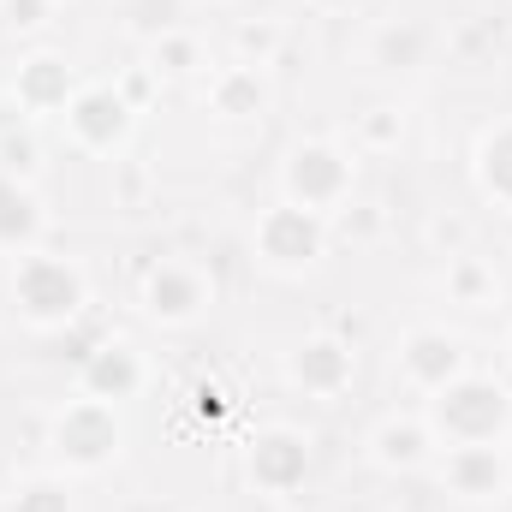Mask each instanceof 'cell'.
<instances>
[{"label": "cell", "instance_id": "cell-1", "mask_svg": "<svg viewBox=\"0 0 512 512\" xmlns=\"http://www.w3.org/2000/svg\"><path fill=\"white\" fill-rule=\"evenodd\" d=\"M423 423H429V435H435L441 447L507 441V429H512V393H507V382H495V376L465 370L459 382H447V387H435V393H429Z\"/></svg>", "mask_w": 512, "mask_h": 512}, {"label": "cell", "instance_id": "cell-2", "mask_svg": "<svg viewBox=\"0 0 512 512\" xmlns=\"http://www.w3.org/2000/svg\"><path fill=\"white\" fill-rule=\"evenodd\" d=\"M12 304L18 316L36 328V334H54V328H72L90 304V280L78 262L48 251H24L12 268Z\"/></svg>", "mask_w": 512, "mask_h": 512}, {"label": "cell", "instance_id": "cell-3", "mask_svg": "<svg viewBox=\"0 0 512 512\" xmlns=\"http://www.w3.org/2000/svg\"><path fill=\"white\" fill-rule=\"evenodd\" d=\"M48 447H54V459H60L66 471L96 477V471H108V465L126 453V417H120V405L78 393V399H66V405L54 411Z\"/></svg>", "mask_w": 512, "mask_h": 512}, {"label": "cell", "instance_id": "cell-4", "mask_svg": "<svg viewBox=\"0 0 512 512\" xmlns=\"http://www.w3.org/2000/svg\"><path fill=\"white\" fill-rule=\"evenodd\" d=\"M251 251H256V262L274 268V274H304V268H316L322 251H328V215L298 209V203L280 197L274 209L256 215Z\"/></svg>", "mask_w": 512, "mask_h": 512}, {"label": "cell", "instance_id": "cell-5", "mask_svg": "<svg viewBox=\"0 0 512 512\" xmlns=\"http://www.w3.org/2000/svg\"><path fill=\"white\" fill-rule=\"evenodd\" d=\"M280 191H286V203H298V209L334 215V209H346V197H352V155H346L340 143H322V137L292 143V155H286V167H280Z\"/></svg>", "mask_w": 512, "mask_h": 512}, {"label": "cell", "instance_id": "cell-6", "mask_svg": "<svg viewBox=\"0 0 512 512\" xmlns=\"http://www.w3.org/2000/svg\"><path fill=\"white\" fill-rule=\"evenodd\" d=\"M60 120H66V137H72L84 155H120L131 126H137V108L120 96V84H84V90L66 102Z\"/></svg>", "mask_w": 512, "mask_h": 512}, {"label": "cell", "instance_id": "cell-7", "mask_svg": "<svg viewBox=\"0 0 512 512\" xmlns=\"http://www.w3.org/2000/svg\"><path fill=\"white\" fill-rule=\"evenodd\" d=\"M441 489L465 507H501L512 495V459L501 441H477V447H447L441 459Z\"/></svg>", "mask_w": 512, "mask_h": 512}, {"label": "cell", "instance_id": "cell-8", "mask_svg": "<svg viewBox=\"0 0 512 512\" xmlns=\"http://www.w3.org/2000/svg\"><path fill=\"white\" fill-rule=\"evenodd\" d=\"M245 477H251L256 495H274V501L298 495L310 483V441L298 429H286V423L256 429L251 447H245Z\"/></svg>", "mask_w": 512, "mask_h": 512}, {"label": "cell", "instance_id": "cell-9", "mask_svg": "<svg viewBox=\"0 0 512 512\" xmlns=\"http://www.w3.org/2000/svg\"><path fill=\"white\" fill-rule=\"evenodd\" d=\"M209 280L191 268V262H155L143 274V316L155 328H191L203 310H209Z\"/></svg>", "mask_w": 512, "mask_h": 512}, {"label": "cell", "instance_id": "cell-10", "mask_svg": "<svg viewBox=\"0 0 512 512\" xmlns=\"http://www.w3.org/2000/svg\"><path fill=\"white\" fill-rule=\"evenodd\" d=\"M352 376H358V358H352V340H340V334H310L286 358V382L310 399H340Z\"/></svg>", "mask_w": 512, "mask_h": 512}, {"label": "cell", "instance_id": "cell-11", "mask_svg": "<svg viewBox=\"0 0 512 512\" xmlns=\"http://www.w3.org/2000/svg\"><path fill=\"white\" fill-rule=\"evenodd\" d=\"M399 370H405L411 387L435 393V387L459 382V376L471 370V352H465V340L447 334V328H411V334L399 340Z\"/></svg>", "mask_w": 512, "mask_h": 512}, {"label": "cell", "instance_id": "cell-12", "mask_svg": "<svg viewBox=\"0 0 512 512\" xmlns=\"http://www.w3.org/2000/svg\"><path fill=\"white\" fill-rule=\"evenodd\" d=\"M78 90H84V84H78L72 60H66V54L36 48V54H24V60H18L12 108H18V114H66V102H72Z\"/></svg>", "mask_w": 512, "mask_h": 512}, {"label": "cell", "instance_id": "cell-13", "mask_svg": "<svg viewBox=\"0 0 512 512\" xmlns=\"http://www.w3.org/2000/svg\"><path fill=\"white\" fill-rule=\"evenodd\" d=\"M143 382H149V364H143V352H137L131 340H102V346H90L84 364H78V387H84L90 399H108V405L137 399Z\"/></svg>", "mask_w": 512, "mask_h": 512}, {"label": "cell", "instance_id": "cell-14", "mask_svg": "<svg viewBox=\"0 0 512 512\" xmlns=\"http://www.w3.org/2000/svg\"><path fill=\"white\" fill-rule=\"evenodd\" d=\"M370 459H376L382 471H393V477L423 471V465L435 459V435H429L423 417H382V423L370 429Z\"/></svg>", "mask_w": 512, "mask_h": 512}, {"label": "cell", "instance_id": "cell-15", "mask_svg": "<svg viewBox=\"0 0 512 512\" xmlns=\"http://www.w3.org/2000/svg\"><path fill=\"white\" fill-rule=\"evenodd\" d=\"M42 233H48V215H42V197L30 191V179L0 173V251H36Z\"/></svg>", "mask_w": 512, "mask_h": 512}, {"label": "cell", "instance_id": "cell-16", "mask_svg": "<svg viewBox=\"0 0 512 512\" xmlns=\"http://www.w3.org/2000/svg\"><path fill=\"white\" fill-rule=\"evenodd\" d=\"M209 108L221 114V120H262L268 114V78H262V66H221L215 78H209Z\"/></svg>", "mask_w": 512, "mask_h": 512}, {"label": "cell", "instance_id": "cell-17", "mask_svg": "<svg viewBox=\"0 0 512 512\" xmlns=\"http://www.w3.org/2000/svg\"><path fill=\"white\" fill-rule=\"evenodd\" d=\"M429 48H435V36L417 18H387L370 36V66L376 72H417V66H429Z\"/></svg>", "mask_w": 512, "mask_h": 512}, {"label": "cell", "instance_id": "cell-18", "mask_svg": "<svg viewBox=\"0 0 512 512\" xmlns=\"http://www.w3.org/2000/svg\"><path fill=\"white\" fill-rule=\"evenodd\" d=\"M471 173H477V191L512 215V120H501V126H489L477 137Z\"/></svg>", "mask_w": 512, "mask_h": 512}, {"label": "cell", "instance_id": "cell-19", "mask_svg": "<svg viewBox=\"0 0 512 512\" xmlns=\"http://www.w3.org/2000/svg\"><path fill=\"white\" fill-rule=\"evenodd\" d=\"M441 286H447V298L465 304V310H489V304H501V274H495L483 256H453L447 274H441Z\"/></svg>", "mask_w": 512, "mask_h": 512}, {"label": "cell", "instance_id": "cell-20", "mask_svg": "<svg viewBox=\"0 0 512 512\" xmlns=\"http://www.w3.org/2000/svg\"><path fill=\"white\" fill-rule=\"evenodd\" d=\"M120 18H126V30L137 42H161L185 24V0H126Z\"/></svg>", "mask_w": 512, "mask_h": 512}, {"label": "cell", "instance_id": "cell-21", "mask_svg": "<svg viewBox=\"0 0 512 512\" xmlns=\"http://www.w3.org/2000/svg\"><path fill=\"white\" fill-rule=\"evenodd\" d=\"M149 72H155V78H185V72H197V42H191L185 30L149 42Z\"/></svg>", "mask_w": 512, "mask_h": 512}, {"label": "cell", "instance_id": "cell-22", "mask_svg": "<svg viewBox=\"0 0 512 512\" xmlns=\"http://www.w3.org/2000/svg\"><path fill=\"white\" fill-rule=\"evenodd\" d=\"M6 512H72V489L60 477H30V483H18Z\"/></svg>", "mask_w": 512, "mask_h": 512}, {"label": "cell", "instance_id": "cell-23", "mask_svg": "<svg viewBox=\"0 0 512 512\" xmlns=\"http://www.w3.org/2000/svg\"><path fill=\"white\" fill-rule=\"evenodd\" d=\"M399 137H405V114H399V108H370V114H358V143H364V149L387 155V149H399Z\"/></svg>", "mask_w": 512, "mask_h": 512}, {"label": "cell", "instance_id": "cell-24", "mask_svg": "<svg viewBox=\"0 0 512 512\" xmlns=\"http://www.w3.org/2000/svg\"><path fill=\"white\" fill-rule=\"evenodd\" d=\"M42 167V149H36V137L18 126V131H0V173H12V179H30Z\"/></svg>", "mask_w": 512, "mask_h": 512}, {"label": "cell", "instance_id": "cell-25", "mask_svg": "<svg viewBox=\"0 0 512 512\" xmlns=\"http://www.w3.org/2000/svg\"><path fill=\"white\" fill-rule=\"evenodd\" d=\"M54 6L60 0H0V18H6V30H42Z\"/></svg>", "mask_w": 512, "mask_h": 512}, {"label": "cell", "instance_id": "cell-26", "mask_svg": "<svg viewBox=\"0 0 512 512\" xmlns=\"http://www.w3.org/2000/svg\"><path fill=\"white\" fill-rule=\"evenodd\" d=\"M274 42H280V36H274L268 24H245V30H239V54H245V66H268Z\"/></svg>", "mask_w": 512, "mask_h": 512}, {"label": "cell", "instance_id": "cell-27", "mask_svg": "<svg viewBox=\"0 0 512 512\" xmlns=\"http://www.w3.org/2000/svg\"><path fill=\"white\" fill-rule=\"evenodd\" d=\"M340 227H346V239H376L382 233V209H370V203L340 209Z\"/></svg>", "mask_w": 512, "mask_h": 512}, {"label": "cell", "instance_id": "cell-28", "mask_svg": "<svg viewBox=\"0 0 512 512\" xmlns=\"http://www.w3.org/2000/svg\"><path fill=\"white\" fill-rule=\"evenodd\" d=\"M155 84H161V78H155V72H149V66H137V72H126V84H120V96H126L131 108H143V102H149V90H155Z\"/></svg>", "mask_w": 512, "mask_h": 512}, {"label": "cell", "instance_id": "cell-29", "mask_svg": "<svg viewBox=\"0 0 512 512\" xmlns=\"http://www.w3.org/2000/svg\"><path fill=\"white\" fill-rule=\"evenodd\" d=\"M197 411H203V417H221V411H227V393H221L215 382H203L197 387Z\"/></svg>", "mask_w": 512, "mask_h": 512}, {"label": "cell", "instance_id": "cell-30", "mask_svg": "<svg viewBox=\"0 0 512 512\" xmlns=\"http://www.w3.org/2000/svg\"><path fill=\"white\" fill-rule=\"evenodd\" d=\"M435 239H441V245H459V239H465V227H459V221H441V227H435Z\"/></svg>", "mask_w": 512, "mask_h": 512}, {"label": "cell", "instance_id": "cell-31", "mask_svg": "<svg viewBox=\"0 0 512 512\" xmlns=\"http://www.w3.org/2000/svg\"><path fill=\"white\" fill-rule=\"evenodd\" d=\"M316 12H352V6H364V0H310Z\"/></svg>", "mask_w": 512, "mask_h": 512}, {"label": "cell", "instance_id": "cell-32", "mask_svg": "<svg viewBox=\"0 0 512 512\" xmlns=\"http://www.w3.org/2000/svg\"><path fill=\"white\" fill-rule=\"evenodd\" d=\"M507 352H512V334H507Z\"/></svg>", "mask_w": 512, "mask_h": 512}]
</instances>
